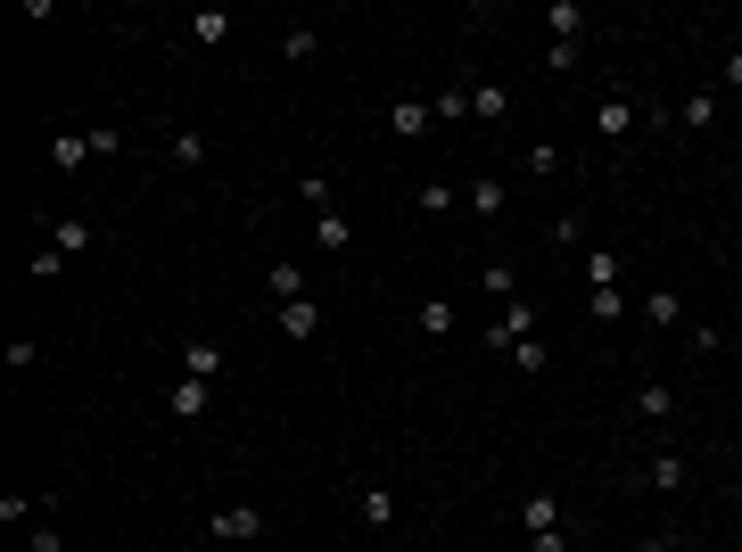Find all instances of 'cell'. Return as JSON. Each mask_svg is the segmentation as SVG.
Instances as JSON below:
<instances>
[{
	"label": "cell",
	"mask_w": 742,
	"mask_h": 552,
	"mask_svg": "<svg viewBox=\"0 0 742 552\" xmlns=\"http://www.w3.org/2000/svg\"><path fill=\"white\" fill-rule=\"evenodd\" d=\"M519 338H537V305H528V297H512V305H503V322H487L479 347H487V355H512Z\"/></svg>",
	"instance_id": "cell-1"
},
{
	"label": "cell",
	"mask_w": 742,
	"mask_h": 552,
	"mask_svg": "<svg viewBox=\"0 0 742 552\" xmlns=\"http://www.w3.org/2000/svg\"><path fill=\"white\" fill-rule=\"evenodd\" d=\"M206 536H215V544H256L264 536V503H223V512L206 519Z\"/></svg>",
	"instance_id": "cell-2"
},
{
	"label": "cell",
	"mask_w": 742,
	"mask_h": 552,
	"mask_svg": "<svg viewBox=\"0 0 742 552\" xmlns=\"http://www.w3.org/2000/svg\"><path fill=\"white\" fill-rule=\"evenodd\" d=\"M355 512H363V528H396V487L388 479H363V487H355Z\"/></svg>",
	"instance_id": "cell-3"
},
{
	"label": "cell",
	"mask_w": 742,
	"mask_h": 552,
	"mask_svg": "<svg viewBox=\"0 0 742 552\" xmlns=\"http://www.w3.org/2000/svg\"><path fill=\"white\" fill-rule=\"evenodd\" d=\"M463 206H470V215H479V223H495L503 206H512V182H503V173H479V182L463 190Z\"/></svg>",
	"instance_id": "cell-4"
},
{
	"label": "cell",
	"mask_w": 742,
	"mask_h": 552,
	"mask_svg": "<svg viewBox=\"0 0 742 552\" xmlns=\"http://www.w3.org/2000/svg\"><path fill=\"white\" fill-rule=\"evenodd\" d=\"M173 355H182V380H206V387L223 380V347H215V338H182Z\"/></svg>",
	"instance_id": "cell-5"
},
{
	"label": "cell",
	"mask_w": 742,
	"mask_h": 552,
	"mask_svg": "<svg viewBox=\"0 0 742 552\" xmlns=\"http://www.w3.org/2000/svg\"><path fill=\"white\" fill-rule=\"evenodd\" d=\"M594 132H602V141H627V132H635V99H627V92H611L602 108H594Z\"/></svg>",
	"instance_id": "cell-6"
},
{
	"label": "cell",
	"mask_w": 742,
	"mask_h": 552,
	"mask_svg": "<svg viewBox=\"0 0 742 552\" xmlns=\"http://www.w3.org/2000/svg\"><path fill=\"white\" fill-rule=\"evenodd\" d=\"M429 124H438V108H429V99H396V108H388V132H396V141H421Z\"/></svg>",
	"instance_id": "cell-7"
},
{
	"label": "cell",
	"mask_w": 742,
	"mask_h": 552,
	"mask_svg": "<svg viewBox=\"0 0 742 552\" xmlns=\"http://www.w3.org/2000/svg\"><path fill=\"white\" fill-rule=\"evenodd\" d=\"M635 421H677V387L644 380V387H635Z\"/></svg>",
	"instance_id": "cell-8"
},
{
	"label": "cell",
	"mask_w": 742,
	"mask_h": 552,
	"mask_svg": "<svg viewBox=\"0 0 742 552\" xmlns=\"http://www.w3.org/2000/svg\"><path fill=\"white\" fill-rule=\"evenodd\" d=\"M412 331L421 338H454V297H421V305H412Z\"/></svg>",
	"instance_id": "cell-9"
},
{
	"label": "cell",
	"mask_w": 742,
	"mask_h": 552,
	"mask_svg": "<svg viewBox=\"0 0 742 552\" xmlns=\"http://www.w3.org/2000/svg\"><path fill=\"white\" fill-rule=\"evenodd\" d=\"M166 157H173V166H182V173H199V166H206V132H199V124H173Z\"/></svg>",
	"instance_id": "cell-10"
},
{
	"label": "cell",
	"mask_w": 742,
	"mask_h": 552,
	"mask_svg": "<svg viewBox=\"0 0 742 552\" xmlns=\"http://www.w3.org/2000/svg\"><path fill=\"white\" fill-rule=\"evenodd\" d=\"M182 34L199 41V50H223V41H231V17H223V9H199V17H182Z\"/></svg>",
	"instance_id": "cell-11"
},
{
	"label": "cell",
	"mask_w": 742,
	"mask_h": 552,
	"mask_svg": "<svg viewBox=\"0 0 742 552\" xmlns=\"http://www.w3.org/2000/svg\"><path fill=\"white\" fill-rule=\"evenodd\" d=\"M280 331H289L297 347H306V338L322 331V305H314V297H289V305H280Z\"/></svg>",
	"instance_id": "cell-12"
},
{
	"label": "cell",
	"mask_w": 742,
	"mask_h": 552,
	"mask_svg": "<svg viewBox=\"0 0 742 552\" xmlns=\"http://www.w3.org/2000/svg\"><path fill=\"white\" fill-rule=\"evenodd\" d=\"M561 166H570V157H561V141H528V148H519V173H537V182H553Z\"/></svg>",
	"instance_id": "cell-13"
},
{
	"label": "cell",
	"mask_w": 742,
	"mask_h": 552,
	"mask_svg": "<svg viewBox=\"0 0 742 552\" xmlns=\"http://www.w3.org/2000/svg\"><path fill=\"white\" fill-rule=\"evenodd\" d=\"M280 58H289V67H314L322 58V25H289V34H280Z\"/></svg>",
	"instance_id": "cell-14"
},
{
	"label": "cell",
	"mask_w": 742,
	"mask_h": 552,
	"mask_svg": "<svg viewBox=\"0 0 742 552\" xmlns=\"http://www.w3.org/2000/svg\"><path fill=\"white\" fill-rule=\"evenodd\" d=\"M206 396H215V387H206V380H173L166 412H173V421H199V412H206Z\"/></svg>",
	"instance_id": "cell-15"
},
{
	"label": "cell",
	"mask_w": 742,
	"mask_h": 552,
	"mask_svg": "<svg viewBox=\"0 0 742 552\" xmlns=\"http://www.w3.org/2000/svg\"><path fill=\"white\" fill-rule=\"evenodd\" d=\"M519 528H528V536L561 528V495H553V487H544V495H528V503H519Z\"/></svg>",
	"instance_id": "cell-16"
},
{
	"label": "cell",
	"mask_w": 742,
	"mask_h": 552,
	"mask_svg": "<svg viewBox=\"0 0 742 552\" xmlns=\"http://www.w3.org/2000/svg\"><path fill=\"white\" fill-rule=\"evenodd\" d=\"M347 240H355V223L338 215V206H331V215H314V248H322V256H347Z\"/></svg>",
	"instance_id": "cell-17"
},
{
	"label": "cell",
	"mask_w": 742,
	"mask_h": 552,
	"mask_svg": "<svg viewBox=\"0 0 742 552\" xmlns=\"http://www.w3.org/2000/svg\"><path fill=\"white\" fill-rule=\"evenodd\" d=\"M83 157H92V132H58V141H50V166L58 173H83Z\"/></svg>",
	"instance_id": "cell-18"
},
{
	"label": "cell",
	"mask_w": 742,
	"mask_h": 552,
	"mask_svg": "<svg viewBox=\"0 0 742 552\" xmlns=\"http://www.w3.org/2000/svg\"><path fill=\"white\" fill-rule=\"evenodd\" d=\"M544 25H553V41H577V34H586V0H553Z\"/></svg>",
	"instance_id": "cell-19"
},
{
	"label": "cell",
	"mask_w": 742,
	"mask_h": 552,
	"mask_svg": "<svg viewBox=\"0 0 742 552\" xmlns=\"http://www.w3.org/2000/svg\"><path fill=\"white\" fill-rule=\"evenodd\" d=\"M50 248H58V256H83V248H92V223L58 215V223H50Z\"/></svg>",
	"instance_id": "cell-20"
},
{
	"label": "cell",
	"mask_w": 742,
	"mask_h": 552,
	"mask_svg": "<svg viewBox=\"0 0 742 552\" xmlns=\"http://www.w3.org/2000/svg\"><path fill=\"white\" fill-rule=\"evenodd\" d=\"M644 322H651V331H677V322H685V305H677V289H651V297H644Z\"/></svg>",
	"instance_id": "cell-21"
},
{
	"label": "cell",
	"mask_w": 742,
	"mask_h": 552,
	"mask_svg": "<svg viewBox=\"0 0 742 552\" xmlns=\"http://www.w3.org/2000/svg\"><path fill=\"white\" fill-rule=\"evenodd\" d=\"M412 206H421V215H454L463 190H454V182H421V190H412Z\"/></svg>",
	"instance_id": "cell-22"
},
{
	"label": "cell",
	"mask_w": 742,
	"mask_h": 552,
	"mask_svg": "<svg viewBox=\"0 0 742 552\" xmlns=\"http://www.w3.org/2000/svg\"><path fill=\"white\" fill-rule=\"evenodd\" d=\"M470 116H479V124H503V116H512V92H495V83H479V92H470Z\"/></svg>",
	"instance_id": "cell-23"
},
{
	"label": "cell",
	"mask_w": 742,
	"mask_h": 552,
	"mask_svg": "<svg viewBox=\"0 0 742 552\" xmlns=\"http://www.w3.org/2000/svg\"><path fill=\"white\" fill-rule=\"evenodd\" d=\"M586 280L594 289H619V248H586Z\"/></svg>",
	"instance_id": "cell-24"
},
{
	"label": "cell",
	"mask_w": 742,
	"mask_h": 552,
	"mask_svg": "<svg viewBox=\"0 0 742 552\" xmlns=\"http://www.w3.org/2000/svg\"><path fill=\"white\" fill-rule=\"evenodd\" d=\"M718 124V92H685V132H709Z\"/></svg>",
	"instance_id": "cell-25"
},
{
	"label": "cell",
	"mask_w": 742,
	"mask_h": 552,
	"mask_svg": "<svg viewBox=\"0 0 742 552\" xmlns=\"http://www.w3.org/2000/svg\"><path fill=\"white\" fill-rule=\"evenodd\" d=\"M479 289H487V297H503V305H512V297H519V273H512V264H487V273H479Z\"/></svg>",
	"instance_id": "cell-26"
},
{
	"label": "cell",
	"mask_w": 742,
	"mask_h": 552,
	"mask_svg": "<svg viewBox=\"0 0 742 552\" xmlns=\"http://www.w3.org/2000/svg\"><path fill=\"white\" fill-rule=\"evenodd\" d=\"M297 199L314 206V215H331V206H338V199H331V173H306V182H297Z\"/></svg>",
	"instance_id": "cell-27"
},
{
	"label": "cell",
	"mask_w": 742,
	"mask_h": 552,
	"mask_svg": "<svg viewBox=\"0 0 742 552\" xmlns=\"http://www.w3.org/2000/svg\"><path fill=\"white\" fill-rule=\"evenodd\" d=\"M586 313H594V322H619V313H627V289H594Z\"/></svg>",
	"instance_id": "cell-28"
},
{
	"label": "cell",
	"mask_w": 742,
	"mask_h": 552,
	"mask_svg": "<svg viewBox=\"0 0 742 552\" xmlns=\"http://www.w3.org/2000/svg\"><path fill=\"white\" fill-rule=\"evenodd\" d=\"M651 487H685V454H651Z\"/></svg>",
	"instance_id": "cell-29"
},
{
	"label": "cell",
	"mask_w": 742,
	"mask_h": 552,
	"mask_svg": "<svg viewBox=\"0 0 742 552\" xmlns=\"http://www.w3.org/2000/svg\"><path fill=\"white\" fill-rule=\"evenodd\" d=\"M0 363H9V371H34L41 347H34V338H9V347H0Z\"/></svg>",
	"instance_id": "cell-30"
},
{
	"label": "cell",
	"mask_w": 742,
	"mask_h": 552,
	"mask_svg": "<svg viewBox=\"0 0 742 552\" xmlns=\"http://www.w3.org/2000/svg\"><path fill=\"white\" fill-rule=\"evenodd\" d=\"M512 371H528V380H537V371H544V338H519V347H512Z\"/></svg>",
	"instance_id": "cell-31"
},
{
	"label": "cell",
	"mask_w": 742,
	"mask_h": 552,
	"mask_svg": "<svg viewBox=\"0 0 742 552\" xmlns=\"http://www.w3.org/2000/svg\"><path fill=\"white\" fill-rule=\"evenodd\" d=\"M41 512V495H25V487H17V495H0V519H9V528H17V519H34Z\"/></svg>",
	"instance_id": "cell-32"
},
{
	"label": "cell",
	"mask_w": 742,
	"mask_h": 552,
	"mask_svg": "<svg viewBox=\"0 0 742 552\" xmlns=\"http://www.w3.org/2000/svg\"><path fill=\"white\" fill-rule=\"evenodd\" d=\"M273 297H280V305H289V297H306V273H297V264H273Z\"/></svg>",
	"instance_id": "cell-33"
},
{
	"label": "cell",
	"mask_w": 742,
	"mask_h": 552,
	"mask_svg": "<svg viewBox=\"0 0 742 552\" xmlns=\"http://www.w3.org/2000/svg\"><path fill=\"white\" fill-rule=\"evenodd\" d=\"M429 108H438V124H454V116H470V92H438Z\"/></svg>",
	"instance_id": "cell-34"
},
{
	"label": "cell",
	"mask_w": 742,
	"mask_h": 552,
	"mask_svg": "<svg viewBox=\"0 0 742 552\" xmlns=\"http://www.w3.org/2000/svg\"><path fill=\"white\" fill-rule=\"evenodd\" d=\"M25 552H67V536H58V528H50V519H41V528H34V536H25Z\"/></svg>",
	"instance_id": "cell-35"
},
{
	"label": "cell",
	"mask_w": 742,
	"mask_h": 552,
	"mask_svg": "<svg viewBox=\"0 0 742 552\" xmlns=\"http://www.w3.org/2000/svg\"><path fill=\"white\" fill-rule=\"evenodd\" d=\"M528 552H570V528H544V536H528Z\"/></svg>",
	"instance_id": "cell-36"
},
{
	"label": "cell",
	"mask_w": 742,
	"mask_h": 552,
	"mask_svg": "<svg viewBox=\"0 0 742 552\" xmlns=\"http://www.w3.org/2000/svg\"><path fill=\"white\" fill-rule=\"evenodd\" d=\"M726 92H742V50H734V58H726Z\"/></svg>",
	"instance_id": "cell-37"
},
{
	"label": "cell",
	"mask_w": 742,
	"mask_h": 552,
	"mask_svg": "<svg viewBox=\"0 0 742 552\" xmlns=\"http://www.w3.org/2000/svg\"><path fill=\"white\" fill-rule=\"evenodd\" d=\"M635 552H668V536H644V544H635Z\"/></svg>",
	"instance_id": "cell-38"
},
{
	"label": "cell",
	"mask_w": 742,
	"mask_h": 552,
	"mask_svg": "<svg viewBox=\"0 0 742 552\" xmlns=\"http://www.w3.org/2000/svg\"><path fill=\"white\" fill-rule=\"evenodd\" d=\"M668 552H693V544H668Z\"/></svg>",
	"instance_id": "cell-39"
}]
</instances>
